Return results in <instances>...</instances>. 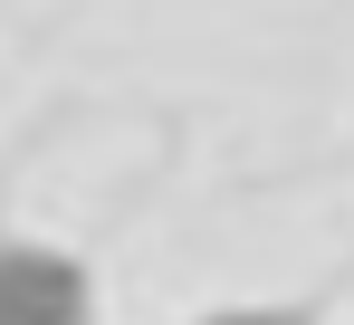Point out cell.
Wrapping results in <instances>:
<instances>
[{
    "instance_id": "6da1fadb",
    "label": "cell",
    "mask_w": 354,
    "mask_h": 325,
    "mask_svg": "<svg viewBox=\"0 0 354 325\" xmlns=\"http://www.w3.org/2000/svg\"><path fill=\"white\" fill-rule=\"evenodd\" d=\"M96 277L48 239H0V325H86Z\"/></svg>"
},
{
    "instance_id": "7a4b0ae2",
    "label": "cell",
    "mask_w": 354,
    "mask_h": 325,
    "mask_svg": "<svg viewBox=\"0 0 354 325\" xmlns=\"http://www.w3.org/2000/svg\"><path fill=\"white\" fill-rule=\"evenodd\" d=\"M192 325H306L297 306H211V316H192Z\"/></svg>"
}]
</instances>
